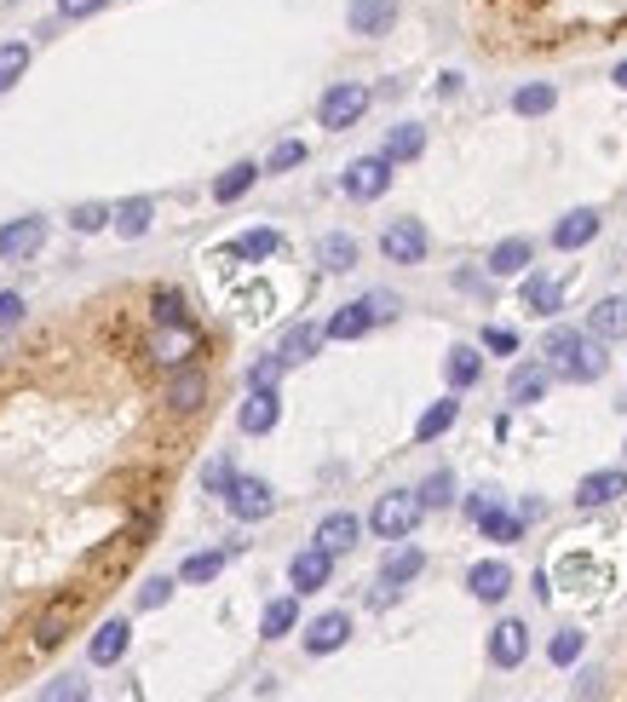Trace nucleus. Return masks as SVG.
Wrapping results in <instances>:
<instances>
[{"label": "nucleus", "mask_w": 627, "mask_h": 702, "mask_svg": "<svg viewBox=\"0 0 627 702\" xmlns=\"http://www.w3.org/2000/svg\"><path fill=\"white\" fill-rule=\"evenodd\" d=\"M541 357H548V369L576 380V386H588V380H599L604 369H611V357H604V340H593L588 329H548V340H541Z\"/></svg>", "instance_id": "1"}, {"label": "nucleus", "mask_w": 627, "mask_h": 702, "mask_svg": "<svg viewBox=\"0 0 627 702\" xmlns=\"http://www.w3.org/2000/svg\"><path fill=\"white\" fill-rule=\"evenodd\" d=\"M420 513H427V507H420V495H415V490H392V495H380V501H374L369 530H374L380 541H403V535H409V530L420 525Z\"/></svg>", "instance_id": "2"}, {"label": "nucleus", "mask_w": 627, "mask_h": 702, "mask_svg": "<svg viewBox=\"0 0 627 702\" xmlns=\"http://www.w3.org/2000/svg\"><path fill=\"white\" fill-rule=\"evenodd\" d=\"M369 87L362 82H340V87H329L322 93V104H317V122L329 127V133H346V127H357L362 122V110H369Z\"/></svg>", "instance_id": "3"}, {"label": "nucleus", "mask_w": 627, "mask_h": 702, "mask_svg": "<svg viewBox=\"0 0 627 702\" xmlns=\"http://www.w3.org/2000/svg\"><path fill=\"white\" fill-rule=\"evenodd\" d=\"M225 507L242 518V525H259V518H271L276 513V490L266 484V478H231L225 484Z\"/></svg>", "instance_id": "4"}, {"label": "nucleus", "mask_w": 627, "mask_h": 702, "mask_svg": "<svg viewBox=\"0 0 627 702\" xmlns=\"http://www.w3.org/2000/svg\"><path fill=\"white\" fill-rule=\"evenodd\" d=\"M427 248H432V236H427L420 219H392V225L380 231V254H386L392 266H420Z\"/></svg>", "instance_id": "5"}, {"label": "nucleus", "mask_w": 627, "mask_h": 702, "mask_svg": "<svg viewBox=\"0 0 627 702\" xmlns=\"http://www.w3.org/2000/svg\"><path fill=\"white\" fill-rule=\"evenodd\" d=\"M196 346H201V329L196 323H156V334H150V357H156L161 369L190 364Z\"/></svg>", "instance_id": "6"}, {"label": "nucleus", "mask_w": 627, "mask_h": 702, "mask_svg": "<svg viewBox=\"0 0 627 702\" xmlns=\"http://www.w3.org/2000/svg\"><path fill=\"white\" fill-rule=\"evenodd\" d=\"M386 185H392L386 156H357V162L346 168V178H340V190H346L352 202H374V196H386Z\"/></svg>", "instance_id": "7"}, {"label": "nucleus", "mask_w": 627, "mask_h": 702, "mask_svg": "<svg viewBox=\"0 0 627 702\" xmlns=\"http://www.w3.org/2000/svg\"><path fill=\"white\" fill-rule=\"evenodd\" d=\"M276 420H282V397H276V386H248V404L236 409V427L248 432V438H266Z\"/></svg>", "instance_id": "8"}, {"label": "nucleus", "mask_w": 627, "mask_h": 702, "mask_svg": "<svg viewBox=\"0 0 627 702\" xmlns=\"http://www.w3.org/2000/svg\"><path fill=\"white\" fill-rule=\"evenodd\" d=\"M40 243H47V219H35V213L0 225V259H29V254H40Z\"/></svg>", "instance_id": "9"}, {"label": "nucleus", "mask_w": 627, "mask_h": 702, "mask_svg": "<svg viewBox=\"0 0 627 702\" xmlns=\"http://www.w3.org/2000/svg\"><path fill=\"white\" fill-rule=\"evenodd\" d=\"M524 656H530V628H524L518 616L495 621V628H490V662H495V668H518Z\"/></svg>", "instance_id": "10"}, {"label": "nucleus", "mask_w": 627, "mask_h": 702, "mask_svg": "<svg viewBox=\"0 0 627 702\" xmlns=\"http://www.w3.org/2000/svg\"><path fill=\"white\" fill-rule=\"evenodd\" d=\"M392 24H397V0H352L346 7V29L352 35H392Z\"/></svg>", "instance_id": "11"}, {"label": "nucleus", "mask_w": 627, "mask_h": 702, "mask_svg": "<svg viewBox=\"0 0 627 702\" xmlns=\"http://www.w3.org/2000/svg\"><path fill=\"white\" fill-rule=\"evenodd\" d=\"M201 404H208V374L190 369V364H179L173 380H168V409L173 415H196Z\"/></svg>", "instance_id": "12"}, {"label": "nucleus", "mask_w": 627, "mask_h": 702, "mask_svg": "<svg viewBox=\"0 0 627 702\" xmlns=\"http://www.w3.org/2000/svg\"><path fill=\"white\" fill-rule=\"evenodd\" d=\"M548 386H553V369H548V364H518V369L507 374V404H513V409H530V404H541V397H548Z\"/></svg>", "instance_id": "13"}, {"label": "nucleus", "mask_w": 627, "mask_h": 702, "mask_svg": "<svg viewBox=\"0 0 627 702\" xmlns=\"http://www.w3.org/2000/svg\"><path fill=\"white\" fill-rule=\"evenodd\" d=\"M329 576H334V553H322L317 541H311L306 553H294V565H288L294 593H317V588H329Z\"/></svg>", "instance_id": "14"}, {"label": "nucleus", "mask_w": 627, "mask_h": 702, "mask_svg": "<svg viewBox=\"0 0 627 702\" xmlns=\"http://www.w3.org/2000/svg\"><path fill=\"white\" fill-rule=\"evenodd\" d=\"M467 588H472V599H483V605H501V599L513 593V570L501 565V558H483V565L467 570Z\"/></svg>", "instance_id": "15"}, {"label": "nucleus", "mask_w": 627, "mask_h": 702, "mask_svg": "<svg viewBox=\"0 0 627 702\" xmlns=\"http://www.w3.org/2000/svg\"><path fill=\"white\" fill-rule=\"evenodd\" d=\"M352 639V616L346 611H322L311 628H306V651L311 656H329V651H340Z\"/></svg>", "instance_id": "16"}, {"label": "nucleus", "mask_w": 627, "mask_h": 702, "mask_svg": "<svg viewBox=\"0 0 627 702\" xmlns=\"http://www.w3.org/2000/svg\"><path fill=\"white\" fill-rule=\"evenodd\" d=\"M536 266V243L530 236H501L490 248V276H524Z\"/></svg>", "instance_id": "17"}, {"label": "nucleus", "mask_w": 627, "mask_h": 702, "mask_svg": "<svg viewBox=\"0 0 627 702\" xmlns=\"http://www.w3.org/2000/svg\"><path fill=\"white\" fill-rule=\"evenodd\" d=\"M616 495H627V472L622 467H604V472H588L576 484V507H611Z\"/></svg>", "instance_id": "18"}, {"label": "nucleus", "mask_w": 627, "mask_h": 702, "mask_svg": "<svg viewBox=\"0 0 627 702\" xmlns=\"http://www.w3.org/2000/svg\"><path fill=\"white\" fill-rule=\"evenodd\" d=\"M127 645H133V628L121 616H110L104 628L93 633V645H87V656H93V668H110V662H121L127 656Z\"/></svg>", "instance_id": "19"}, {"label": "nucleus", "mask_w": 627, "mask_h": 702, "mask_svg": "<svg viewBox=\"0 0 627 702\" xmlns=\"http://www.w3.org/2000/svg\"><path fill=\"white\" fill-rule=\"evenodd\" d=\"M593 236H599V213L593 208H576V213H564L558 225H553V248L576 254V248H588Z\"/></svg>", "instance_id": "20"}, {"label": "nucleus", "mask_w": 627, "mask_h": 702, "mask_svg": "<svg viewBox=\"0 0 627 702\" xmlns=\"http://www.w3.org/2000/svg\"><path fill=\"white\" fill-rule=\"evenodd\" d=\"M357 535H362V525H357L352 513H329V518L317 525V535H311V541H317L322 553H334V558H340V553H352V547H357Z\"/></svg>", "instance_id": "21"}, {"label": "nucleus", "mask_w": 627, "mask_h": 702, "mask_svg": "<svg viewBox=\"0 0 627 702\" xmlns=\"http://www.w3.org/2000/svg\"><path fill=\"white\" fill-rule=\"evenodd\" d=\"M588 334H593V340H622V334H627V294L599 299V306L588 311Z\"/></svg>", "instance_id": "22"}, {"label": "nucleus", "mask_w": 627, "mask_h": 702, "mask_svg": "<svg viewBox=\"0 0 627 702\" xmlns=\"http://www.w3.org/2000/svg\"><path fill=\"white\" fill-rule=\"evenodd\" d=\"M322 352V329L317 323H294L288 334H282V346H276V357H282V364H311V357Z\"/></svg>", "instance_id": "23"}, {"label": "nucleus", "mask_w": 627, "mask_h": 702, "mask_svg": "<svg viewBox=\"0 0 627 702\" xmlns=\"http://www.w3.org/2000/svg\"><path fill=\"white\" fill-rule=\"evenodd\" d=\"M374 329V317H369V306L362 299H352V306H340L329 323H322V340H362Z\"/></svg>", "instance_id": "24"}, {"label": "nucleus", "mask_w": 627, "mask_h": 702, "mask_svg": "<svg viewBox=\"0 0 627 702\" xmlns=\"http://www.w3.org/2000/svg\"><path fill=\"white\" fill-rule=\"evenodd\" d=\"M420 570H427V553L403 541V547H392V553H386V565H380V581H386V588H403V581H415Z\"/></svg>", "instance_id": "25"}, {"label": "nucleus", "mask_w": 627, "mask_h": 702, "mask_svg": "<svg viewBox=\"0 0 627 702\" xmlns=\"http://www.w3.org/2000/svg\"><path fill=\"white\" fill-rule=\"evenodd\" d=\"M70 621H75V599H58V605L35 621V645L58 651V645H64V633H70Z\"/></svg>", "instance_id": "26"}, {"label": "nucleus", "mask_w": 627, "mask_h": 702, "mask_svg": "<svg viewBox=\"0 0 627 702\" xmlns=\"http://www.w3.org/2000/svg\"><path fill=\"white\" fill-rule=\"evenodd\" d=\"M427 150V127H415V122H403V127H392L386 133V145H380V156L397 168V162H415V156Z\"/></svg>", "instance_id": "27"}, {"label": "nucleus", "mask_w": 627, "mask_h": 702, "mask_svg": "<svg viewBox=\"0 0 627 702\" xmlns=\"http://www.w3.org/2000/svg\"><path fill=\"white\" fill-rule=\"evenodd\" d=\"M564 306V288H558V276H524V311H536V317H553Z\"/></svg>", "instance_id": "28"}, {"label": "nucleus", "mask_w": 627, "mask_h": 702, "mask_svg": "<svg viewBox=\"0 0 627 702\" xmlns=\"http://www.w3.org/2000/svg\"><path fill=\"white\" fill-rule=\"evenodd\" d=\"M150 219H156V202H150V196H133V202L110 208V225H115L121 236H145Z\"/></svg>", "instance_id": "29"}, {"label": "nucleus", "mask_w": 627, "mask_h": 702, "mask_svg": "<svg viewBox=\"0 0 627 702\" xmlns=\"http://www.w3.org/2000/svg\"><path fill=\"white\" fill-rule=\"evenodd\" d=\"M294 621H299V593L271 599L266 616H259V639H282V633H294Z\"/></svg>", "instance_id": "30"}, {"label": "nucleus", "mask_w": 627, "mask_h": 702, "mask_svg": "<svg viewBox=\"0 0 627 702\" xmlns=\"http://www.w3.org/2000/svg\"><path fill=\"white\" fill-rule=\"evenodd\" d=\"M266 173V168H254V162H236V168H225L219 173V185H213V202H242V196L254 190V178Z\"/></svg>", "instance_id": "31"}, {"label": "nucleus", "mask_w": 627, "mask_h": 702, "mask_svg": "<svg viewBox=\"0 0 627 702\" xmlns=\"http://www.w3.org/2000/svg\"><path fill=\"white\" fill-rule=\"evenodd\" d=\"M455 415H460V404H455V397H438V404H432L427 415L415 420V438H420V444H432V438H443V432L455 427Z\"/></svg>", "instance_id": "32"}, {"label": "nucleus", "mask_w": 627, "mask_h": 702, "mask_svg": "<svg viewBox=\"0 0 627 702\" xmlns=\"http://www.w3.org/2000/svg\"><path fill=\"white\" fill-rule=\"evenodd\" d=\"M317 259H322V271H352L357 266V243L346 231H334V236H322V243H317Z\"/></svg>", "instance_id": "33"}, {"label": "nucleus", "mask_w": 627, "mask_h": 702, "mask_svg": "<svg viewBox=\"0 0 627 702\" xmlns=\"http://www.w3.org/2000/svg\"><path fill=\"white\" fill-rule=\"evenodd\" d=\"M443 369H450V386L460 392V386H472V380L483 374V357H478V346H455V352H450V364H443Z\"/></svg>", "instance_id": "34"}, {"label": "nucleus", "mask_w": 627, "mask_h": 702, "mask_svg": "<svg viewBox=\"0 0 627 702\" xmlns=\"http://www.w3.org/2000/svg\"><path fill=\"white\" fill-rule=\"evenodd\" d=\"M478 530L490 535V541H518L524 535V518L518 513H501V507H483L478 513Z\"/></svg>", "instance_id": "35"}, {"label": "nucleus", "mask_w": 627, "mask_h": 702, "mask_svg": "<svg viewBox=\"0 0 627 702\" xmlns=\"http://www.w3.org/2000/svg\"><path fill=\"white\" fill-rule=\"evenodd\" d=\"M24 70H29V47L7 41V47H0V93H12L17 82H24Z\"/></svg>", "instance_id": "36"}, {"label": "nucleus", "mask_w": 627, "mask_h": 702, "mask_svg": "<svg viewBox=\"0 0 627 702\" xmlns=\"http://www.w3.org/2000/svg\"><path fill=\"white\" fill-rule=\"evenodd\" d=\"M553 104H558V93H553L548 82H530V87L513 93V110H518V115H548Z\"/></svg>", "instance_id": "37"}, {"label": "nucleus", "mask_w": 627, "mask_h": 702, "mask_svg": "<svg viewBox=\"0 0 627 702\" xmlns=\"http://www.w3.org/2000/svg\"><path fill=\"white\" fill-rule=\"evenodd\" d=\"M581 651H588V633H581V628H558V633H553V645H548L553 668H570V662H576Z\"/></svg>", "instance_id": "38"}, {"label": "nucleus", "mask_w": 627, "mask_h": 702, "mask_svg": "<svg viewBox=\"0 0 627 702\" xmlns=\"http://www.w3.org/2000/svg\"><path fill=\"white\" fill-rule=\"evenodd\" d=\"M282 248V236L276 231H248V236H236V243H231V254L236 259H271Z\"/></svg>", "instance_id": "39"}, {"label": "nucleus", "mask_w": 627, "mask_h": 702, "mask_svg": "<svg viewBox=\"0 0 627 702\" xmlns=\"http://www.w3.org/2000/svg\"><path fill=\"white\" fill-rule=\"evenodd\" d=\"M150 311H156V323H190V311H185V294H179V288H156Z\"/></svg>", "instance_id": "40"}, {"label": "nucleus", "mask_w": 627, "mask_h": 702, "mask_svg": "<svg viewBox=\"0 0 627 702\" xmlns=\"http://www.w3.org/2000/svg\"><path fill=\"white\" fill-rule=\"evenodd\" d=\"M219 570H225V553H190L179 565V581H213Z\"/></svg>", "instance_id": "41"}, {"label": "nucleus", "mask_w": 627, "mask_h": 702, "mask_svg": "<svg viewBox=\"0 0 627 702\" xmlns=\"http://www.w3.org/2000/svg\"><path fill=\"white\" fill-rule=\"evenodd\" d=\"M415 495H420V507H450L455 501V472H432Z\"/></svg>", "instance_id": "42"}, {"label": "nucleus", "mask_w": 627, "mask_h": 702, "mask_svg": "<svg viewBox=\"0 0 627 702\" xmlns=\"http://www.w3.org/2000/svg\"><path fill=\"white\" fill-rule=\"evenodd\" d=\"M70 225H75L81 236H93V231L110 225V208H104V202H81V208H70Z\"/></svg>", "instance_id": "43"}, {"label": "nucleus", "mask_w": 627, "mask_h": 702, "mask_svg": "<svg viewBox=\"0 0 627 702\" xmlns=\"http://www.w3.org/2000/svg\"><path fill=\"white\" fill-rule=\"evenodd\" d=\"M173 599V576H150L145 588H138V611H161Z\"/></svg>", "instance_id": "44"}, {"label": "nucleus", "mask_w": 627, "mask_h": 702, "mask_svg": "<svg viewBox=\"0 0 627 702\" xmlns=\"http://www.w3.org/2000/svg\"><path fill=\"white\" fill-rule=\"evenodd\" d=\"M299 162H306V145H299V138H282L266 168H271V173H288V168H299Z\"/></svg>", "instance_id": "45"}, {"label": "nucleus", "mask_w": 627, "mask_h": 702, "mask_svg": "<svg viewBox=\"0 0 627 702\" xmlns=\"http://www.w3.org/2000/svg\"><path fill=\"white\" fill-rule=\"evenodd\" d=\"M282 369H288V364H282L276 352H271V357H259V364L248 369V386H276V380H282Z\"/></svg>", "instance_id": "46"}, {"label": "nucleus", "mask_w": 627, "mask_h": 702, "mask_svg": "<svg viewBox=\"0 0 627 702\" xmlns=\"http://www.w3.org/2000/svg\"><path fill=\"white\" fill-rule=\"evenodd\" d=\"M231 460L225 455H219V460H208V472H201V484H208V495H225V484H231Z\"/></svg>", "instance_id": "47"}, {"label": "nucleus", "mask_w": 627, "mask_h": 702, "mask_svg": "<svg viewBox=\"0 0 627 702\" xmlns=\"http://www.w3.org/2000/svg\"><path fill=\"white\" fill-rule=\"evenodd\" d=\"M362 306H369L374 323H392V317H397V294H362Z\"/></svg>", "instance_id": "48"}, {"label": "nucleus", "mask_w": 627, "mask_h": 702, "mask_svg": "<svg viewBox=\"0 0 627 702\" xmlns=\"http://www.w3.org/2000/svg\"><path fill=\"white\" fill-rule=\"evenodd\" d=\"M24 323V294H0V329Z\"/></svg>", "instance_id": "49"}, {"label": "nucleus", "mask_w": 627, "mask_h": 702, "mask_svg": "<svg viewBox=\"0 0 627 702\" xmlns=\"http://www.w3.org/2000/svg\"><path fill=\"white\" fill-rule=\"evenodd\" d=\"M104 7H110V0H58V17H93Z\"/></svg>", "instance_id": "50"}, {"label": "nucleus", "mask_w": 627, "mask_h": 702, "mask_svg": "<svg viewBox=\"0 0 627 702\" xmlns=\"http://www.w3.org/2000/svg\"><path fill=\"white\" fill-rule=\"evenodd\" d=\"M64 697H70V702H75V697H87V686H81L75 674H64L58 686H47V702H64Z\"/></svg>", "instance_id": "51"}, {"label": "nucleus", "mask_w": 627, "mask_h": 702, "mask_svg": "<svg viewBox=\"0 0 627 702\" xmlns=\"http://www.w3.org/2000/svg\"><path fill=\"white\" fill-rule=\"evenodd\" d=\"M483 346L507 357V352H518V334H513V329H483Z\"/></svg>", "instance_id": "52"}, {"label": "nucleus", "mask_w": 627, "mask_h": 702, "mask_svg": "<svg viewBox=\"0 0 627 702\" xmlns=\"http://www.w3.org/2000/svg\"><path fill=\"white\" fill-rule=\"evenodd\" d=\"M616 87H622V93H627V64H622V70H616Z\"/></svg>", "instance_id": "53"}]
</instances>
